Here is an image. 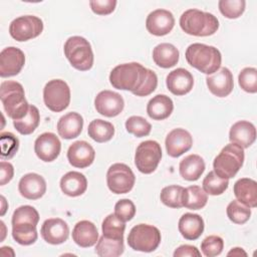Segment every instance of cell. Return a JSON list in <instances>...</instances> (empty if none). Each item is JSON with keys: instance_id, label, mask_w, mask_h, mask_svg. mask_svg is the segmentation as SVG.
<instances>
[{"instance_id": "obj_32", "label": "cell", "mask_w": 257, "mask_h": 257, "mask_svg": "<svg viewBox=\"0 0 257 257\" xmlns=\"http://www.w3.org/2000/svg\"><path fill=\"white\" fill-rule=\"evenodd\" d=\"M87 134L96 143H105L114 136V126L109 121L96 118L88 124Z\"/></svg>"}, {"instance_id": "obj_17", "label": "cell", "mask_w": 257, "mask_h": 257, "mask_svg": "<svg viewBox=\"0 0 257 257\" xmlns=\"http://www.w3.org/2000/svg\"><path fill=\"white\" fill-rule=\"evenodd\" d=\"M40 234L43 240L52 245L64 243L69 236V227L67 223L60 218H51L43 222Z\"/></svg>"}, {"instance_id": "obj_13", "label": "cell", "mask_w": 257, "mask_h": 257, "mask_svg": "<svg viewBox=\"0 0 257 257\" xmlns=\"http://www.w3.org/2000/svg\"><path fill=\"white\" fill-rule=\"evenodd\" d=\"M25 64V55L17 47L9 46L0 53V76L10 77L17 75Z\"/></svg>"}, {"instance_id": "obj_51", "label": "cell", "mask_w": 257, "mask_h": 257, "mask_svg": "<svg viewBox=\"0 0 257 257\" xmlns=\"http://www.w3.org/2000/svg\"><path fill=\"white\" fill-rule=\"evenodd\" d=\"M1 203H2V211H1V215L3 216L4 214H5V212H6V206H5V204H6V200H5V198L3 197V196H1Z\"/></svg>"}, {"instance_id": "obj_20", "label": "cell", "mask_w": 257, "mask_h": 257, "mask_svg": "<svg viewBox=\"0 0 257 257\" xmlns=\"http://www.w3.org/2000/svg\"><path fill=\"white\" fill-rule=\"evenodd\" d=\"M95 158L94 149L85 141H77L71 144L67 151V159L72 167L84 169L89 167Z\"/></svg>"}, {"instance_id": "obj_19", "label": "cell", "mask_w": 257, "mask_h": 257, "mask_svg": "<svg viewBox=\"0 0 257 257\" xmlns=\"http://www.w3.org/2000/svg\"><path fill=\"white\" fill-rule=\"evenodd\" d=\"M165 145L168 155L172 158H178L192 148L193 138L188 131L175 128L168 134Z\"/></svg>"}, {"instance_id": "obj_23", "label": "cell", "mask_w": 257, "mask_h": 257, "mask_svg": "<svg viewBox=\"0 0 257 257\" xmlns=\"http://www.w3.org/2000/svg\"><path fill=\"white\" fill-rule=\"evenodd\" d=\"M229 140L232 144L238 145L243 149L249 148L256 140L255 125L248 120L235 122L230 128Z\"/></svg>"}, {"instance_id": "obj_39", "label": "cell", "mask_w": 257, "mask_h": 257, "mask_svg": "<svg viewBox=\"0 0 257 257\" xmlns=\"http://www.w3.org/2000/svg\"><path fill=\"white\" fill-rule=\"evenodd\" d=\"M226 212L230 221L239 225L246 223L251 216L250 207L244 205L238 200H233L232 202H230L227 206Z\"/></svg>"}, {"instance_id": "obj_6", "label": "cell", "mask_w": 257, "mask_h": 257, "mask_svg": "<svg viewBox=\"0 0 257 257\" xmlns=\"http://www.w3.org/2000/svg\"><path fill=\"white\" fill-rule=\"evenodd\" d=\"M244 150L238 145H226L214 159V172L223 179H231L239 172L244 163Z\"/></svg>"}, {"instance_id": "obj_37", "label": "cell", "mask_w": 257, "mask_h": 257, "mask_svg": "<svg viewBox=\"0 0 257 257\" xmlns=\"http://www.w3.org/2000/svg\"><path fill=\"white\" fill-rule=\"evenodd\" d=\"M125 229V222L121 221L115 216V214L107 215L102 221L101 230L102 235L108 238L123 239V233Z\"/></svg>"}, {"instance_id": "obj_44", "label": "cell", "mask_w": 257, "mask_h": 257, "mask_svg": "<svg viewBox=\"0 0 257 257\" xmlns=\"http://www.w3.org/2000/svg\"><path fill=\"white\" fill-rule=\"evenodd\" d=\"M224 248V241L221 237L211 235L206 237L201 243V250L207 257H214L220 255Z\"/></svg>"}, {"instance_id": "obj_43", "label": "cell", "mask_w": 257, "mask_h": 257, "mask_svg": "<svg viewBox=\"0 0 257 257\" xmlns=\"http://www.w3.org/2000/svg\"><path fill=\"white\" fill-rule=\"evenodd\" d=\"M1 142V158L11 159L17 153L19 148V140L9 132H3L0 136Z\"/></svg>"}, {"instance_id": "obj_42", "label": "cell", "mask_w": 257, "mask_h": 257, "mask_svg": "<svg viewBox=\"0 0 257 257\" xmlns=\"http://www.w3.org/2000/svg\"><path fill=\"white\" fill-rule=\"evenodd\" d=\"M240 87L249 93L257 92V69L254 67H245L238 76Z\"/></svg>"}, {"instance_id": "obj_26", "label": "cell", "mask_w": 257, "mask_h": 257, "mask_svg": "<svg viewBox=\"0 0 257 257\" xmlns=\"http://www.w3.org/2000/svg\"><path fill=\"white\" fill-rule=\"evenodd\" d=\"M204 220L198 214L186 213L179 220V231L187 240H197L204 232Z\"/></svg>"}, {"instance_id": "obj_12", "label": "cell", "mask_w": 257, "mask_h": 257, "mask_svg": "<svg viewBox=\"0 0 257 257\" xmlns=\"http://www.w3.org/2000/svg\"><path fill=\"white\" fill-rule=\"evenodd\" d=\"M43 31L42 20L34 15H24L15 18L9 25V33L13 39L22 42L33 39Z\"/></svg>"}, {"instance_id": "obj_27", "label": "cell", "mask_w": 257, "mask_h": 257, "mask_svg": "<svg viewBox=\"0 0 257 257\" xmlns=\"http://www.w3.org/2000/svg\"><path fill=\"white\" fill-rule=\"evenodd\" d=\"M234 195L244 205L255 208L257 206V183L249 178L239 179L234 184Z\"/></svg>"}, {"instance_id": "obj_47", "label": "cell", "mask_w": 257, "mask_h": 257, "mask_svg": "<svg viewBox=\"0 0 257 257\" xmlns=\"http://www.w3.org/2000/svg\"><path fill=\"white\" fill-rule=\"evenodd\" d=\"M89 6L93 13L97 15H107L113 12L116 6L115 0H92L89 1Z\"/></svg>"}, {"instance_id": "obj_46", "label": "cell", "mask_w": 257, "mask_h": 257, "mask_svg": "<svg viewBox=\"0 0 257 257\" xmlns=\"http://www.w3.org/2000/svg\"><path fill=\"white\" fill-rule=\"evenodd\" d=\"M157 85H158L157 74L153 70L148 69L147 75L143 81V84L141 85V87L138 90L133 92V94H135L137 96H147V95L151 94L153 91H155V89L157 88Z\"/></svg>"}, {"instance_id": "obj_16", "label": "cell", "mask_w": 257, "mask_h": 257, "mask_svg": "<svg viewBox=\"0 0 257 257\" xmlns=\"http://www.w3.org/2000/svg\"><path fill=\"white\" fill-rule=\"evenodd\" d=\"M61 143L53 133L41 134L34 143V152L43 162H52L60 154Z\"/></svg>"}, {"instance_id": "obj_28", "label": "cell", "mask_w": 257, "mask_h": 257, "mask_svg": "<svg viewBox=\"0 0 257 257\" xmlns=\"http://www.w3.org/2000/svg\"><path fill=\"white\" fill-rule=\"evenodd\" d=\"M60 189L69 197H78L86 191L87 180L83 174L71 171L61 178Z\"/></svg>"}, {"instance_id": "obj_49", "label": "cell", "mask_w": 257, "mask_h": 257, "mask_svg": "<svg viewBox=\"0 0 257 257\" xmlns=\"http://www.w3.org/2000/svg\"><path fill=\"white\" fill-rule=\"evenodd\" d=\"M200 257L201 252L198 250L197 247L192 246V245H181L179 246L175 252H174V257Z\"/></svg>"}, {"instance_id": "obj_48", "label": "cell", "mask_w": 257, "mask_h": 257, "mask_svg": "<svg viewBox=\"0 0 257 257\" xmlns=\"http://www.w3.org/2000/svg\"><path fill=\"white\" fill-rule=\"evenodd\" d=\"M14 175L13 166L5 161H1L0 163V185L4 186L9 183Z\"/></svg>"}, {"instance_id": "obj_45", "label": "cell", "mask_w": 257, "mask_h": 257, "mask_svg": "<svg viewBox=\"0 0 257 257\" xmlns=\"http://www.w3.org/2000/svg\"><path fill=\"white\" fill-rule=\"evenodd\" d=\"M114 214L123 222L131 221L136 215V206L128 199H121L114 206Z\"/></svg>"}, {"instance_id": "obj_4", "label": "cell", "mask_w": 257, "mask_h": 257, "mask_svg": "<svg viewBox=\"0 0 257 257\" xmlns=\"http://www.w3.org/2000/svg\"><path fill=\"white\" fill-rule=\"evenodd\" d=\"M0 98L5 112L13 120L22 118L29 109L24 88L17 81H3L0 85Z\"/></svg>"}, {"instance_id": "obj_40", "label": "cell", "mask_w": 257, "mask_h": 257, "mask_svg": "<svg viewBox=\"0 0 257 257\" xmlns=\"http://www.w3.org/2000/svg\"><path fill=\"white\" fill-rule=\"evenodd\" d=\"M125 128L127 133L136 136L137 138H143L150 135L152 125L143 116L132 115L125 121Z\"/></svg>"}, {"instance_id": "obj_38", "label": "cell", "mask_w": 257, "mask_h": 257, "mask_svg": "<svg viewBox=\"0 0 257 257\" xmlns=\"http://www.w3.org/2000/svg\"><path fill=\"white\" fill-rule=\"evenodd\" d=\"M203 190L212 196L222 195L229 186V180L219 177L214 171H211L203 180Z\"/></svg>"}, {"instance_id": "obj_29", "label": "cell", "mask_w": 257, "mask_h": 257, "mask_svg": "<svg viewBox=\"0 0 257 257\" xmlns=\"http://www.w3.org/2000/svg\"><path fill=\"white\" fill-rule=\"evenodd\" d=\"M174 109L173 100L166 94H157L147 104L148 115L155 120L168 118Z\"/></svg>"}, {"instance_id": "obj_8", "label": "cell", "mask_w": 257, "mask_h": 257, "mask_svg": "<svg viewBox=\"0 0 257 257\" xmlns=\"http://www.w3.org/2000/svg\"><path fill=\"white\" fill-rule=\"evenodd\" d=\"M160 230L149 224H139L132 228L127 236V244L135 251L153 252L161 243Z\"/></svg>"}, {"instance_id": "obj_21", "label": "cell", "mask_w": 257, "mask_h": 257, "mask_svg": "<svg viewBox=\"0 0 257 257\" xmlns=\"http://www.w3.org/2000/svg\"><path fill=\"white\" fill-rule=\"evenodd\" d=\"M18 190L20 195L25 199L37 200L45 194L46 182L42 176L35 173H28L20 179Z\"/></svg>"}, {"instance_id": "obj_10", "label": "cell", "mask_w": 257, "mask_h": 257, "mask_svg": "<svg viewBox=\"0 0 257 257\" xmlns=\"http://www.w3.org/2000/svg\"><path fill=\"white\" fill-rule=\"evenodd\" d=\"M162 159V149L156 141L142 142L135 155V165L143 174H152L158 168Z\"/></svg>"}, {"instance_id": "obj_3", "label": "cell", "mask_w": 257, "mask_h": 257, "mask_svg": "<svg viewBox=\"0 0 257 257\" xmlns=\"http://www.w3.org/2000/svg\"><path fill=\"white\" fill-rule=\"evenodd\" d=\"M180 26L189 35L210 36L217 32L219 20L212 13L199 9H189L181 15Z\"/></svg>"}, {"instance_id": "obj_34", "label": "cell", "mask_w": 257, "mask_h": 257, "mask_svg": "<svg viewBox=\"0 0 257 257\" xmlns=\"http://www.w3.org/2000/svg\"><path fill=\"white\" fill-rule=\"evenodd\" d=\"M40 121V113L35 105L30 104L27 113L20 119L13 120V125L16 131L24 136L32 134L38 126Z\"/></svg>"}, {"instance_id": "obj_25", "label": "cell", "mask_w": 257, "mask_h": 257, "mask_svg": "<svg viewBox=\"0 0 257 257\" xmlns=\"http://www.w3.org/2000/svg\"><path fill=\"white\" fill-rule=\"evenodd\" d=\"M83 127L82 116L74 111L62 115L57 122L58 135L65 140L77 138Z\"/></svg>"}, {"instance_id": "obj_50", "label": "cell", "mask_w": 257, "mask_h": 257, "mask_svg": "<svg viewBox=\"0 0 257 257\" xmlns=\"http://www.w3.org/2000/svg\"><path fill=\"white\" fill-rule=\"evenodd\" d=\"M228 256H247V253L240 247H235L232 248L228 253Z\"/></svg>"}, {"instance_id": "obj_35", "label": "cell", "mask_w": 257, "mask_h": 257, "mask_svg": "<svg viewBox=\"0 0 257 257\" xmlns=\"http://www.w3.org/2000/svg\"><path fill=\"white\" fill-rule=\"evenodd\" d=\"M208 194L199 186L185 188L184 207L190 210H200L204 208L208 201Z\"/></svg>"}, {"instance_id": "obj_2", "label": "cell", "mask_w": 257, "mask_h": 257, "mask_svg": "<svg viewBox=\"0 0 257 257\" xmlns=\"http://www.w3.org/2000/svg\"><path fill=\"white\" fill-rule=\"evenodd\" d=\"M185 57L187 62L194 68L205 74L216 72L222 62L220 51L211 45L203 43H193L186 49Z\"/></svg>"}, {"instance_id": "obj_30", "label": "cell", "mask_w": 257, "mask_h": 257, "mask_svg": "<svg viewBox=\"0 0 257 257\" xmlns=\"http://www.w3.org/2000/svg\"><path fill=\"white\" fill-rule=\"evenodd\" d=\"M205 171V162L199 155H189L185 157L179 165V172L183 179L187 181H197Z\"/></svg>"}, {"instance_id": "obj_5", "label": "cell", "mask_w": 257, "mask_h": 257, "mask_svg": "<svg viewBox=\"0 0 257 257\" xmlns=\"http://www.w3.org/2000/svg\"><path fill=\"white\" fill-rule=\"evenodd\" d=\"M148 68L138 62L122 63L115 66L109 74L110 84L120 90H138L147 75Z\"/></svg>"}, {"instance_id": "obj_33", "label": "cell", "mask_w": 257, "mask_h": 257, "mask_svg": "<svg viewBox=\"0 0 257 257\" xmlns=\"http://www.w3.org/2000/svg\"><path fill=\"white\" fill-rule=\"evenodd\" d=\"M123 239H114L101 236L95 246V252L100 257H116L123 253Z\"/></svg>"}, {"instance_id": "obj_9", "label": "cell", "mask_w": 257, "mask_h": 257, "mask_svg": "<svg viewBox=\"0 0 257 257\" xmlns=\"http://www.w3.org/2000/svg\"><path fill=\"white\" fill-rule=\"evenodd\" d=\"M43 100L51 111L60 112L70 102V88L62 79L49 80L43 88Z\"/></svg>"}, {"instance_id": "obj_22", "label": "cell", "mask_w": 257, "mask_h": 257, "mask_svg": "<svg viewBox=\"0 0 257 257\" xmlns=\"http://www.w3.org/2000/svg\"><path fill=\"white\" fill-rule=\"evenodd\" d=\"M166 84L173 94L185 95L192 90L194 77L189 70L185 68H177L168 74Z\"/></svg>"}, {"instance_id": "obj_24", "label": "cell", "mask_w": 257, "mask_h": 257, "mask_svg": "<svg viewBox=\"0 0 257 257\" xmlns=\"http://www.w3.org/2000/svg\"><path fill=\"white\" fill-rule=\"evenodd\" d=\"M72 239L75 244L82 248L91 247L97 242L98 232L92 222L82 220L75 224L72 230Z\"/></svg>"}, {"instance_id": "obj_11", "label": "cell", "mask_w": 257, "mask_h": 257, "mask_svg": "<svg viewBox=\"0 0 257 257\" xmlns=\"http://www.w3.org/2000/svg\"><path fill=\"white\" fill-rule=\"evenodd\" d=\"M136 177L132 169L122 163L111 165L106 173L108 189L114 194H126L135 185Z\"/></svg>"}, {"instance_id": "obj_7", "label": "cell", "mask_w": 257, "mask_h": 257, "mask_svg": "<svg viewBox=\"0 0 257 257\" xmlns=\"http://www.w3.org/2000/svg\"><path fill=\"white\" fill-rule=\"evenodd\" d=\"M64 55L77 70L86 71L93 65V52L91 45L81 36H71L64 43Z\"/></svg>"}, {"instance_id": "obj_15", "label": "cell", "mask_w": 257, "mask_h": 257, "mask_svg": "<svg viewBox=\"0 0 257 257\" xmlns=\"http://www.w3.org/2000/svg\"><path fill=\"white\" fill-rule=\"evenodd\" d=\"M175 25V18L172 12L166 9H156L152 11L146 20L147 30L156 36L169 34Z\"/></svg>"}, {"instance_id": "obj_14", "label": "cell", "mask_w": 257, "mask_h": 257, "mask_svg": "<svg viewBox=\"0 0 257 257\" xmlns=\"http://www.w3.org/2000/svg\"><path fill=\"white\" fill-rule=\"evenodd\" d=\"M94 106L101 115L113 117L122 111L124 101L119 93L111 90H102L95 96Z\"/></svg>"}, {"instance_id": "obj_31", "label": "cell", "mask_w": 257, "mask_h": 257, "mask_svg": "<svg viewBox=\"0 0 257 257\" xmlns=\"http://www.w3.org/2000/svg\"><path fill=\"white\" fill-rule=\"evenodd\" d=\"M179 50L171 43L158 44L153 50V60L162 68L175 66L179 61Z\"/></svg>"}, {"instance_id": "obj_41", "label": "cell", "mask_w": 257, "mask_h": 257, "mask_svg": "<svg viewBox=\"0 0 257 257\" xmlns=\"http://www.w3.org/2000/svg\"><path fill=\"white\" fill-rule=\"evenodd\" d=\"M218 6L220 12L226 18L236 19L245 11L246 2L244 0H220Z\"/></svg>"}, {"instance_id": "obj_36", "label": "cell", "mask_w": 257, "mask_h": 257, "mask_svg": "<svg viewBox=\"0 0 257 257\" xmlns=\"http://www.w3.org/2000/svg\"><path fill=\"white\" fill-rule=\"evenodd\" d=\"M160 199L164 205L170 208H182L184 207L185 188L177 185L165 187L161 191Z\"/></svg>"}, {"instance_id": "obj_18", "label": "cell", "mask_w": 257, "mask_h": 257, "mask_svg": "<svg viewBox=\"0 0 257 257\" xmlns=\"http://www.w3.org/2000/svg\"><path fill=\"white\" fill-rule=\"evenodd\" d=\"M209 90L218 97L228 96L234 87L233 74L227 67H221L213 74L206 77Z\"/></svg>"}, {"instance_id": "obj_1", "label": "cell", "mask_w": 257, "mask_h": 257, "mask_svg": "<svg viewBox=\"0 0 257 257\" xmlns=\"http://www.w3.org/2000/svg\"><path fill=\"white\" fill-rule=\"evenodd\" d=\"M12 237L20 245L28 246L37 240V224L39 214L29 205L20 206L12 215Z\"/></svg>"}]
</instances>
